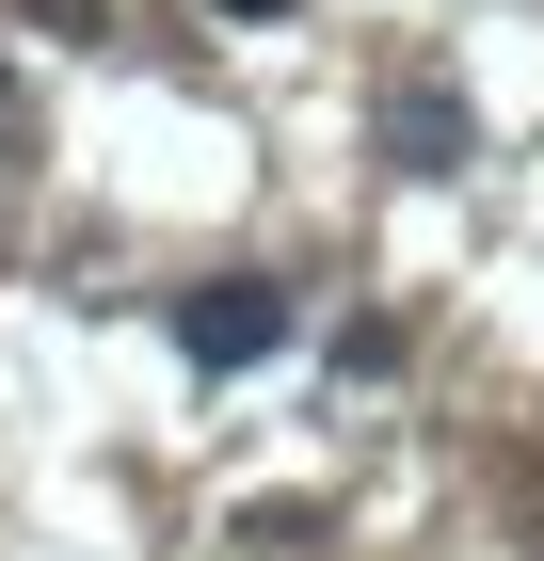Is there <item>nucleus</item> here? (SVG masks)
<instances>
[{
	"instance_id": "1",
	"label": "nucleus",
	"mask_w": 544,
	"mask_h": 561,
	"mask_svg": "<svg viewBox=\"0 0 544 561\" xmlns=\"http://www.w3.org/2000/svg\"><path fill=\"white\" fill-rule=\"evenodd\" d=\"M176 337L209 353V369H256V353L289 337V305H273V289H193V305H176Z\"/></svg>"
},
{
	"instance_id": "2",
	"label": "nucleus",
	"mask_w": 544,
	"mask_h": 561,
	"mask_svg": "<svg viewBox=\"0 0 544 561\" xmlns=\"http://www.w3.org/2000/svg\"><path fill=\"white\" fill-rule=\"evenodd\" d=\"M241 16H289V0H241Z\"/></svg>"
}]
</instances>
